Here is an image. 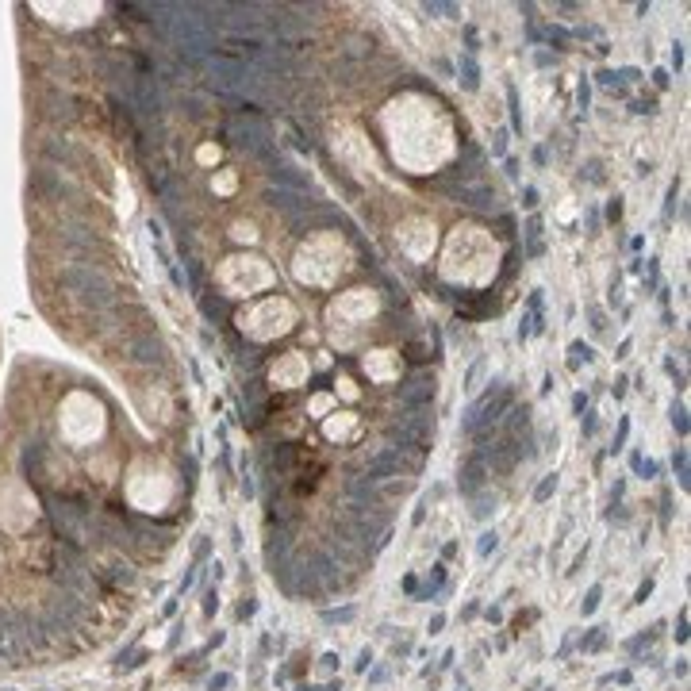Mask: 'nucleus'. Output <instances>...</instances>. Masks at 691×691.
<instances>
[{
	"label": "nucleus",
	"mask_w": 691,
	"mask_h": 691,
	"mask_svg": "<svg viewBox=\"0 0 691 691\" xmlns=\"http://www.w3.org/2000/svg\"><path fill=\"white\" fill-rule=\"evenodd\" d=\"M549 43L565 50V43H568V31H561V27H549Z\"/></svg>",
	"instance_id": "18"
},
{
	"label": "nucleus",
	"mask_w": 691,
	"mask_h": 691,
	"mask_svg": "<svg viewBox=\"0 0 691 691\" xmlns=\"http://www.w3.org/2000/svg\"><path fill=\"white\" fill-rule=\"evenodd\" d=\"M507 104H511V127H515V131L518 135H522V111H518V92H515V88H507Z\"/></svg>",
	"instance_id": "6"
},
{
	"label": "nucleus",
	"mask_w": 691,
	"mask_h": 691,
	"mask_svg": "<svg viewBox=\"0 0 691 691\" xmlns=\"http://www.w3.org/2000/svg\"><path fill=\"white\" fill-rule=\"evenodd\" d=\"M553 492H557V473H549L546 480L538 484V492H534V499H538V503H546V499H549Z\"/></svg>",
	"instance_id": "10"
},
{
	"label": "nucleus",
	"mask_w": 691,
	"mask_h": 691,
	"mask_svg": "<svg viewBox=\"0 0 691 691\" xmlns=\"http://www.w3.org/2000/svg\"><path fill=\"white\" fill-rule=\"evenodd\" d=\"M653 85H657V88H668V85H672L668 69H653Z\"/></svg>",
	"instance_id": "23"
},
{
	"label": "nucleus",
	"mask_w": 691,
	"mask_h": 691,
	"mask_svg": "<svg viewBox=\"0 0 691 691\" xmlns=\"http://www.w3.org/2000/svg\"><path fill=\"white\" fill-rule=\"evenodd\" d=\"M319 691H338V684H327V687H319Z\"/></svg>",
	"instance_id": "35"
},
{
	"label": "nucleus",
	"mask_w": 691,
	"mask_h": 691,
	"mask_svg": "<svg viewBox=\"0 0 691 691\" xmlns=\"http://www.w3.org/2000/svg\"><path fill=\"white\" fill-rule=\"evenodd\" d=\"M599 595H603V588H599V584H595V588L588 591V599H584V614H591V611H595V607H599Z\"/></svg>",
	"instance_id": "16"
},
{
	"label": "nucleus",
	"mask_w": 691,
	"mask_h": 691,
	"mask_svg": "<svg viewBox=\"0 0 691 691\" xmlns=\"http://www.w3.org/2000/svg\"><path fill=\"white\" fill-rule=\"evenodd\" d=\"M515 403V392H511V384L507 380H492V388L480 396V400L469 407V415L461 419V430L465 434H473L476 426H484V422H499L503 419V411Z\"/></svg>",
	"instance_id": "1"
},
{
	"label": "nucleus",
	"mask_w": 691,
	"mask_h": 691,
	"mask_svg": "<svg viewBox=\"0 0 691 691\" xmlns=\"http://www.w3.org/2000/svg\"><path fill=\"white\" fill-rule=\"evenodd\" d=\"M495 546H499V534H495V530H484V534H480V546H476V553H480V557H488V553H495Z\"/></svg>",
	"instance_id": "11"
},
{
	"label": "nucleus",
	"mask_w": 691,
	"mask_h": 691,
	"mask_svg": "<svg viewBox=\"0 0 691 691\" xmlns=\"http://www.w3.org/2000/svg\"><path fill=\"white\" fill-rule=\"evenodd\" d=\"M595 81H599V85H614V69H599Z\"/></svg>",
	"instance_id": "30"
},
{
	"label": "nucleus",
	"mask_w": 691,
	"mask_h": 691,
	"mask_svg": "<svg viewBox=\"0 0 691 691\" xmlns=\"http://www.w3.org/2000/svg\"><path fill=\"white\" fill-rule=\"evenodd\" d=\"M672 469H676V476H680V484H684V488H687V453H684V450H680V453H676V457H672Z\"/></svg>",
	"instance_id": "13"
},
{
	"label": "nucleus",
	"mask_w": 691,
	"mask_h": 691,
	"mask_svg": "<svg viewBox=\"0 0 691 691\" xmlns=\"http://www.w3.org/2000/svg\"><path fill=\"white\" fill-rule=\"evenodd\" d=\"M353 619V607H342V611H323V622H349Z\"/></svg>",
	"instance_id": "15"
},
{
	"label": "nucleus",
	"mask_w": 691,
	"mask_h": 691,
	"mask_svg": "<svg viewBox=\"0 0 691 691\" xmlns=\"http://www.w3.org/2000/svg\"><path fill=\"white\" fill-rule=\"evenodd\" d=\"M680 641H687V614H680V630H676Z\"/></svg>",
	"instance_id": "32"
},
{
	"label": "nucleus",
	"mask_w": 691,
	"mask_h": 691,
	"mask_svg": "<svg viewBox=\"0 0 691 691\" xmlns=\"http://www.w3.org/2000/svg\"><path fill=\"white\" fill-rule=\"evenodd\" d=\"M588 181L603 184V173H599V161H588Z\"/></svg>",
	"instance_id": "25"
},
{
	"label": "nucleus",
	"mask_w": 691,
	"mask_h": 691,
	"mask_svg": "<svg viewBox=\"0 0 691 691\" xmlns=\"http://www.w3.org/2000/svg\"><path fill=\"white\" fill-rule=\"evenodd\" d=\"M572 411H580V415L588 411V396H584V392H576V396H572Z\"/></svg>",
	"instance_id": "26"
},
{
	"label": "nucleus",
	"mask_w": 691,
	"mask_h": 691,
	"mask_svg": "<svg viewBox=\"0 0 691 691\" xmlns=\"http://www.w3.org/2000/svg\"><path fill=\"white\" fill-rule=\"evenodd\" d=\"M522 208H538V189H530V184L522 189Z\"/></svg>",
	"instance_id": "21"
},
{
	"label": "nucleus",
	"mask_w": 691,
	"mask_h": 691,
	"mask_svg": "<svg viewBox=\"0 0 691 691\" xmlns=\"http://www.w3.org/2000/svg\"><path fill=\"white\" fill-rule=\"evenodd\" d=\"M442 626H445V619H442V614H434V619H430V633H438Z\"/></svg>",
	"instance_id": "34"
},
{
	"label": "nucleus",
	"mask_w": 691,
	"mask_h": 691,
	"mask_svg": "<svg viewBox=\"0 0 691 691\" xmlns=\"http://www.w3.org/2000/svg\"><path fill=\"white\" fill-rule=\"evenodd\" d=\"M630 465H633V473H641L649 480V476H657V461H645L641 453H630Z\"/></svg>",
	"instance_id": "8"
},
{
	"label": "nucleus",
	"mask_w": 691,
	"mask_h": 691,
	"mask_svg": "<svg viewBox=\"0 0 691 691\" xmlns=\"http://www.w3.org/2000/svg\"><path fill=\"white\" fill-rule=\"evenodd\" d=\"M672 426H676V434L680 438H687V411H684V403H672Z\"/></svg>",
	"instance_id": "9"
},
{
	"label": "nucleus",
	"mask_w": 691,
	"mask_h": 691,
	"mask_svg": "<svg viewBox=\"0 0 691 691\" xmlns=\"http://www.w3.org/2000/svg\"><path fill=\"white\" fill-rule=\"evenodd\" d=\"M507 177H511V181H518V161H515V158H507Z\"/></svg>",
	"instance_id": "31"
},
{
	"label": "nucleus",
	"mask_w": 691,
	"mask_h": 691,
	"mask_svg": "<svg viewBox=\"0 0 691 691\" xmlns=\"http://www.w3.org/2000/svg\"><path fill=\"white\" fill-rule=\"evenodd\" d=\"M626 438H630V419H622V422H619V434H614V442H611V453H622Z\"/></svg>",
	"instance_id": "12"
},
{
	"label": "nucleus",
	"mask_w": 691,
	"mask_h": 691,
	"mask_svg": "<svg viewBox=\"0 0 691 691\" xmlns=\"http://www.w3.org/2000/svg\"><path fill=\"white\" fill-rule=\"evenodd\" d=\"M488 511H495V495H492V499H480V503L473 507V515H476V518H488Z\"/></svg>",
	"instance_id": "17"
},
{
	"label": "nucleus",
	"mask_w": 691,
	"mask_h": 691,
	"mask_svg": "<svg viewBox=\"0 0 691 691\" xmlns=\"http://www.w3.org/2000/svg\"><path fill=\"white\" fill-rule=\"evenodd\" d=\"M607 219H611V223H619V219H622V200H619V196L607 204Z\"/></svg>",
	"instance_id": "20"
},
{
	"label": "nucleus",
	"mask_w": 691,
	"mask_h": 691,
	"mask_svg": "<svg viewBox=\"0 0 691 691\" xmlns=\"http://www.w3.org/2000/svg\"><path fill=\"white\" fill-rule=\"evenodd\" d=\"M676 192H680V184L672 181V184H668V204H664V215H672V211H676Z\"/></svg>",
	"instance_id": "22"
},
{
	"label": "nucleus",
	"mask_w": 691,
	"mask_h": 691,
	"mask_svg": "<svg viewBox=\"0 0 691 691\" xmlns=\"http://www.w3.org/2000/svg\"><path fill=\"white\" fill-rule=\"evenodd\" d=\"M492 154H495V158H507V131L492 135Z\"/></svg>",
	"instance_id": "14"
},
{
	"label": "nucleus",
	"mask_w": 691,
	"mask_h": 691,
	"mask_svg": "<svg viewBox=\"0 0 691 691\" xmlns=\"http://www.w3.org/2000/svg\"><path fill=\"white\" fill-rule=\"evenodd\" d=\"M227 684H231V676H227V672H219V676H211V691H215V687H227Z\"/></svg>",
	"instance_id": "29"
},
{
	"label": "nucleus",
	"mask_w": 691,
	"mask_h": 691,
	"mask_svg": "<svg viewBox=\"0 0 691 691\" xmlns=\"http://www.w3.org/2000/svg\"><path fill=\"white\" fill-rule=\"evenodd\" d=\"M457 73H461V85H465L469 92H476V88H480V69H476L473 54H465V58L457 62Z\"/></svg>",
	"instance_id": "4"
},
{
	"label": "nucleus",
	"mask_w": 691,
	"mask_h": 691,
	"mask_svg": "<svg viewBox=\"0 0 691 691\" xmlns=\"http://www.w3.org/2000/svg\"><path fill=\"white\" fill-rule=\"evenodd\" d=\"M488 473H492V469H488V457H484V453H473V457L461 465L457 488H461L465 495H480V488L488 484Z\"/></svg>",
	"instance_id": "3"
},
{
	"label": "nucleus",
	"mask_w": 691,
	"mask_h": 691,
	"mask_svg": "<svg viewBox=\"0 0 691 691\" xmlns=\"http://www.w3.org/2000/svg\"><path fill=\"white\" fill-rule=\"evenodd\" d=\"M591 357H595V353H591V346H588V342H572V346H568V369L576 372L580 365H588Z\"/></svg>",
	"instance_id": "5"
},
{
	"label": "nucleus",
	"mask_w": 691,
	"mask_h": 691,
	"mask_svg": "<svg viewBox=\"0 0 691 691\" xmlns=\"http://www.w3.org/2000/svg\"><path fill=\"white\" fill-rule=\"evenodd\" d=\"M538 234H541V219L534 215L530 223H526V238H530V246H526V250H530V254H541V242H538Z\"/></svg>",
	"instance_id": "7"
},
{
	"label": "nucleus",
	"mask_w": 691,
	"mask_h": 691,
	"mask_svg": "<svg viewBox=\"0 0 691 691\" xmlns=\"http://www.w3.org/2000/svg\"><path fill=\"white\" fill-rule=\"evenodd\" d=\"M649 591H653V580H645V584H641V588H638V595H633V603H645V599H649Z\"/></svg>",
	"instance_id": "24"
},
{
	"label": "nucleus",
	"mask_w": 691,
	"mask_h": 691,
	"mask_svg": "<svg viewBox=\"0 0 691 691\" xmlns=\"http://www.w3.org/2000/svg\"><path fill=\"white\" fill-rule=\"evenodd\" d=\"M480 369H484V361H476L473 369H469V377H465V388H469V392H473V388H476V380H480Z\"/></svg>",
	"instance_id": "19"
},
{
	"label": "nucleus",
	"mask_w": 691,
	"mask_h": 691,
	"mask_svg": "<svg viewBox=\"0 0 691 691\" xmlns=\"http://www.w3.org/2000/svg\"><path fill=\"white\" fill-rule=\"evenodd\" d=\"M534 161H538V165H546V161H549V154H546V146H538V150H534Z\"/></svg>",
	"instance_id": "33"
},
{
	"label": "nucleus",
	"mask_w": 691,
	"mask_h": 691,
	"mask_svg": "<svg viewBox=\"0 0 691 691\" xmlns=\"http://www.w3.org/2000/svg\"><path fill=\"white\" fill-rule=\"evenodd\" d=\"M403 591H407V595H419V580H415V576H403Z\"/></svg>",
	"instance_id": "27"
},
{
	"label": "nucleus",
	"mask_w": 691,
	"mask_h": 691,
	"mask_svg": "<svg viewBox=\"0 0 691 691\" xmlns=\"http://www.w3.org/2000/svg\"><path fill=\"white\" fill-rule=\"evenodd\" d=\"M434 392H438V384H434V372H415V377H407V380L400 384V403H403V407H411V411H419V407H430Z\"/></svg>",
	"instance_id": "2"
},
{
	"label": "nucleus",
	"mask_w": 691,
	"mask_h": 691,
	"mask_svg": "<svg viewBox=\"0 0 691 691\" xmlns=\"http://www.w3.org/2000/svg\"><path fill=\"white\" fill-rule=\"evenodd\" d=\"M672 66H676V69H680V66H684V46H680V43H676V46H672Z\"/></svg>",
	"instance_id": "28"
}]
</instances>
